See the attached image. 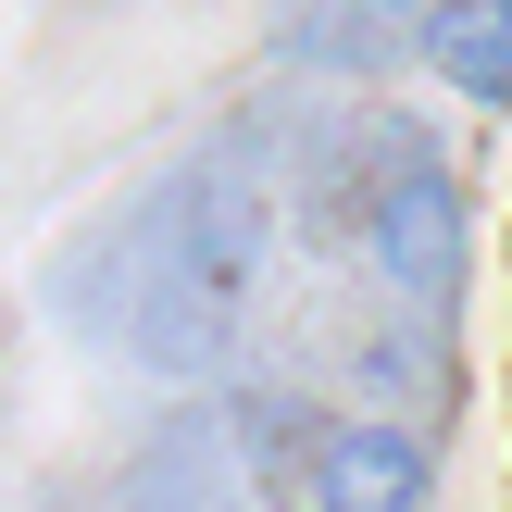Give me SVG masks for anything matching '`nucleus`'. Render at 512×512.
Returning <instances> with one entry per match:
<instances>
[{"label":"nucleus","mask_w":512,"mask_h":512,"mask_svg":"<svg viewBox=\"0 0 512 512\" xmlns=\"http://www.w3.org/2000/svg\"><path fill=\"white\" fill-rule=\"evenodd\" d=\"M125 338H138L150 375H213L238 350L250 300H263V263H275V188L238 163V150H200L188 175H163L138 225H125Z\"/></svg>","instance_id":"1"},{"label":"nucleus","mask_w":512,"mask_h":512,"mask_svg":"<svg viewBox=\"0 0 512 512\" xmlns=\"http://www.w3.org/2000/svg\"><path fill=\"white\" fill-rule=\"evenodd\" d=\"M363 263L388 275L400 313H450V288H463L475 225H463V188H450V163L425 138H400V163L375 175V200H363Z\"/></svg>","instance_id":"2"},{"label":"nucleus","mask_w":512,"mask_h":512,"mask_svg":"<svg viewBox=\"0 0 512 512\" xmlns=\"http://www.w3.org/2000/svg\"><path fill=\"white\" fill-rule=\"evenodd\" d=\"M300 488L313 512H425V438L388 413H350V425H313V450H300Z\"/></svg>","instance_id":"3"},{"label":"nucleus","mask_w":512,"mask_h":512,"mask_svg":"<svg viewBox=\"0 0 512 512\" xmlns=\"http://www.w3.org/2000/svg\"><path fill=\"white\" fill-rule=\"evenodd\" d=\"M413 38H425V13H388V0H288L275 13V63L288 75H375Z\"/></svg>","instance_id":"4"},{"label":"nucleus","mask_w":512,"mask_h":512,"mask_svg":"<svg viewBox=\"0 0 512 512\" xmlns=\"http://www.w3.org/2000/svg\"><path fill=\"white\" fill-rule=\"evenodd\" d=\"M413 50H425V75H450L463 100H512V0H438Z\"/></svg>","instance_id":"5"}]
</instances>
